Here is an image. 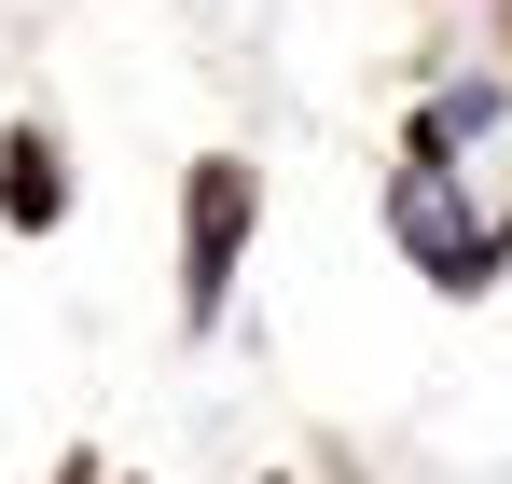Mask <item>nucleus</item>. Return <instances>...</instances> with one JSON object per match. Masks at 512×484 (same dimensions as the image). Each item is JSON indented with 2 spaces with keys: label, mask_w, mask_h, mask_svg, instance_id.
Segmentation results:
<instances>
[{
  "label": "nucleus",
  "mask_w": 512,
  "mask_h": 484,
  "mask_svg": "<svg viewBox=\"0 0 512 484\" xmlns=\"http://www.w3.org/2000/svg\"><path fill=\"white\" fill-rule=\"evenodd\" d=\"M236 249H250V166H236V153H194V180H180V319H194V332L222 319Z\"/></svg>",
  "instance_id": "f257e3e1"
},
{
  "label": "nucleus",
  "mask_w": 512,
  "mask_h": 484,
  "mask_svg": "<svg viewBox=\"0 0 512 484\" xmlns=\"http://www.w3.org/2000/svg\"><path fill=\"white\" fill-rule=\"evenodd\" d=\"M0 222H14V236H56V222H70V166H56L42 125L0 139Z\"/></svg>",
  "instance_id": "f03ea898"
},
{
  "label": "nucleus",
  "mask_w": 512,
  "mask_h": 484,
  "mask_svg": "<svg viewBox=\"0 0 512 484\" xmlns=\"http://www.w3.org/2000/svg\"><path fill=\"white\" fill-rule=\"evenodd\" d=\"M56 484H97V457H70V471H56Z\"/></svg>",
  "instance_id": "7ed1b4c3"
}]
</instances>
